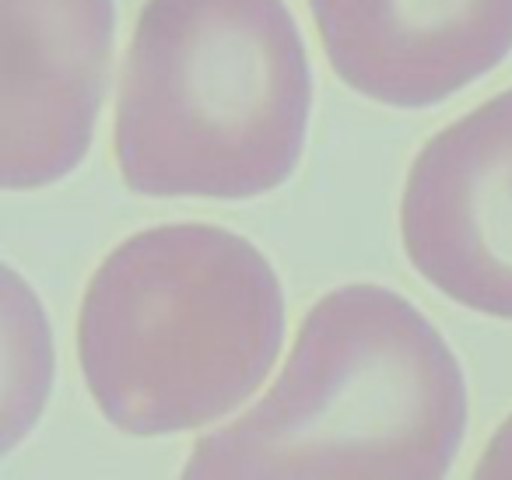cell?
<instances>
[{"label":"cell","mask_w":512,"mask_h":480,"mask_svg":"<svg viewBox=\"0 0 512 480\" xmlns=\"http://www.w3.org/2000/svg\"><path fill=\"white\" fill-rule=\"evenodd\" d=\"M463 431L446 337L397 291L344 284L302 319L264 400L200 438L179 480H446Z\"/></svg>","instance_id":"1"},{"label":"cell","mask_w":512,"mask_h":480,"mask_svg":"<svg viewBox=\"0 0 512 480\" xmlns=\"http://www.w3.org/2000/svg\"><path fill=\"white\" fill-rule=\"evenodd\" d=\"M285 340L267 256L218 225L130 235L92 274L78 361L99 414L127 435L204 428L264 386Z\"/></svg>","instance_id":"2"},{"label":"cell","mask_w":512,"mask_h":480,"mask_svg":"<svg viewBox=\"0 0 512 480\" xmlns=\"http://www.w3.org/2000/svg\"><path fill=\"white\" fill-rule=\"evenodd\" d=\"M309 106L281 0H148L116 99V165L144 197H260L299 165Z\"/></svg>","instance_id":"3"},{"label":"cell","mask_w":512,"mask_h":480,"mask_svg":"<svg viewBox=\"0 0 512 480\" xmlns=\"http://www.w3.org/2000/svg\"><path fill=\"white\" fill-rule=\"evenodd\" d=\"M411 267L446 298L512 319V88L418 151L400 200Z\"/></svg>","instance_id":"4"},{"label":"cell","mask_w":512,"mask_h":480,"mask_svg":"<svg viewBox=\"0 0 512 480\" xmlns=\"http://www.w3.org/2000/svg\"><path fill=\"white\" fill-rule=\"evenodd\" d=\"M113 29V0H0L4 190L50 186L88 155Z\"/></svg>","instance_id":"5"},{"label":"cell","mask_w":512,"mask_h":480,"mask_svg":"<svg viewBox=\"0 0 512 480\" xmlns=\"http://www.w3.org/2000/svg\"><path fill=\"white\" fill-rule=\"evenodd\" d=\"M337 78L383 106H439L512 50V0H309Z\"/></svg>","instance_id":"6"},{"label":"cell","mask_w":512,"mask_h":480,"mask_svg":"<svg viewBox=\"0 0 512 480\" xmlns=\"http://www.w3.org/2000/svg\"><path fill=\"white\" fill-rule=\"evenodd\" d=\"M470 480H512V414L488 438Z\"/></svg>","instance_id":"7"}]
</instances>
